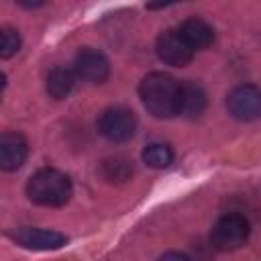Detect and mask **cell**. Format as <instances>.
<instances>
[{"label":"cell","mask_w":261,"mask_h":261,"mask_svg":"<svg viewBox=\"0 0 261 261\" xmlns=\"http://www.w3.org/2000/svg\"><path fill=\"white\" fill-rule=\"evenodd\" d=\"M143 106L155 118H171L179 114V82L169 73L153 71L139 86Z\"/></svg>","instance_id":"cell-1"},{"label":"cell","mask_w":261,"mask_h":261,"mask_svg":"<svg viewBox=\"0 0 261 261\" xmlns=\"http://www.w3.org/2000/svg\"><path fill=\"white\" fill-rule=\"evenodd\" d=\"M71 179L51 167L39 169L37 173L31 175V179L27 181V196L31 202L39 204V206H63L69 198H71Z\"/></svg>","instance_id":"cell-2"},{"label":"cell","mask_w":261,"mask_h":261,"mask_svg":"<svg viewBox=\"0 0 261 261\" xmlns=\"http://www.w3.org/2000/svg\"><path fill=\"white\" fill-rule=\"evenodd\" d=\"M249 232L251 226L243 214H224L216 220L210 239L218 251H234L247 243Z\"/></svg>","instance_id":"cell-3"},{"label":"cell","mask_w":261,"mask_h":261,"mask_svg":"<svg viewBox=\"0 0 261 261\" xmlns=\"http://www.w3.org/2000/svg\"><path fill=\"white\" fill-rule=\"evenodd\" d=\"M98 130L112 143H124L137 130V116L124 106H110L98 116Z\"/></svg>","instance_id":"cell-4"},{"label":"cell","mask_w":261,"mask_h":261,"mask_svg":"<svg viewBox=\"0 0 261 261\" xmlns=\"http://www.w3.org/2000/svg\"><path fill=\"white\" fill-rule=\"evenodd\" d=\"M228 114L237 120L249 122L261 118V88L253 84H241L226 96Z\"/></svg>","instance_id":"cell-5"},{"label":"cell","mask_w":261,"mask_h":261,"mask_svg":"<svg viewBox=\"0 0 261 261\" xmlns=\"http://www.w3.org/2000/svg\"><path fill=\"white\" fill-rule=\"evenodd\" d=\"M157 55L163 63L167 65H173V67H184L192 61L194 57V51L192 47L184 41V37L179 35L177 29H169V31H163L159 37H157Z\"/></svg>","instance_id":"cell-6"},{"label":"cell","mask_w":261,"mask_h":261,"mask_svg":"<svg viewBox=\"0 0 261 261\" xmlns=\"http://www.w3.org/2000/svg\"><path fill=\"white\" fill-rule=\"evenodd\" d=\"M12 239L16 241V245L33 251H53L67 243L65 234L57 230H47V228H35V226H22L14 230Z\"/></svg>","instance_id":"cell-7"},{"label":"cell","mask_w":261,"mask_h":261,"mask_svg":"<svg viewBox=\"0 0 261 261\" xmlns=\"http://www.w3.org/2000/svg\"><path fill=\"white\" fill-rule=\"evenodd\" d=\"M73 71L77 77L90 82V84H102L110 73V63L104 57V53L96 49H82L75 55Z\"/></svg>","instance_id":"cell-8"},{"label":"cell","mask_w":261,"mask_h":261,"mask_svg":"<svg viewBox=\"0 0 261 261\" xmlns=\"http://www.w3.org/2000/svg\"><path fill=\"white\" fill-rule=\"evenodd\" d=\"M29 155V145L18 133H4L0 139V167L4 171H16Z\"/></svg>","instance_id":"cell-9"},{"label":"cell","mask_w":261,"mask_h":261,"mask_svg":"<svg viewBox=\"0 0 261 261\" xmlns=\"http://www.w3.org/2000/svg\"><path fill=\"white\" fill-rule=\"evenodd\" d=\"M179 35L184 37V41L192 47V51H198V49H206L212 41H214V31L212 27L202 20V18H186L181 24H179Z\"/></svg>","instance_id":"cell-10"},{"label":"cell","mask_w":261,"mask_h":261,"mask_svg":"<svg viewBox=\"0 0 261 261\" xmlns=\"http://www.w3.org/2000/svg\"><path fill=\"white\" fill-rule=\"evenodd\" d=\"M206 108V92L196 82L179 84V114L188 118H196Z\"/></svg>","instance_id":"cell-11"},{"label":"cell","mask_w":261,"mask_h":261,"mask_svg":"<svg viewBox=\"0 0 261 261\" xmlns=\"http://www.w3.org/2000/svg\"><path fill=\"white\" fill-rule=\"evenodd\" d=\"M75 84V71L63 65H57L47 75V94L55 100H63L69 96Z\"/></svg>","instance_id":"cell-12"},{"label":"cell","mask_w":261,"mask_h":261,"mask_svg":"<svg viewBox=\"0 0 261 261\" xmlns=\"http://www.w3.org/2000/svg\"><path fill=\"white\" fill-rule=\"evenodd\" d=\"M143 161L149 165V167H155V169H163L167 167L171 161H173V153L167 145L163 143H151L143 149Z\"/></svg>","instance_id":"cell-13"},{"label":"cell","mask_w":261,"mask_h":261,"mask_svg":"<svg viewBox=\"0 0 261 261\" xmlns=\"http://www.w3.org/2000/svg\"><path fill=\"white\" fill-rule=\"evenodd\" d=\"M18 49H20V35H18V31H14L10 27H4L0 31V57L8 59Z\"/></svg>","instance_id":"cell-14"},{"label":"cell","mask_w":261,"mask_h":261,"mask_svg":"<svg viewBox=\"0 0 261 261\" xmlns=\"http://www.w3.org/2000/svg\"><path fill=\"white\" fill-rule=\"evenodd\" d=\"M130 175V165L124 159H110L104 163V177L110 181H124Z\"/></svg>","instance_id":"cell-15"},{"label":"cell","mask_w":261,"mask_h":261,"mask_svg":"<svg viewBox=\"0 0 261 261\" xmlns=\"http://www.w3.org/2000/svg\"><path fill=\"white\" fill-rule=\"evenodd\" d=\"M159 261H192V259L188 255L179 253V251H167V253H163L159 257Z\"/></svg>","instance_id":"cell-16"}]
</instances>
